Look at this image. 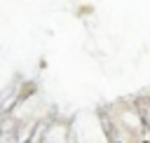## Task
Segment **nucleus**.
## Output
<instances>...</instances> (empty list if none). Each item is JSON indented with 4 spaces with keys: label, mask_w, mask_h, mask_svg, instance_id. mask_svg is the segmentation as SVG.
<instances>
[]
</instances>
